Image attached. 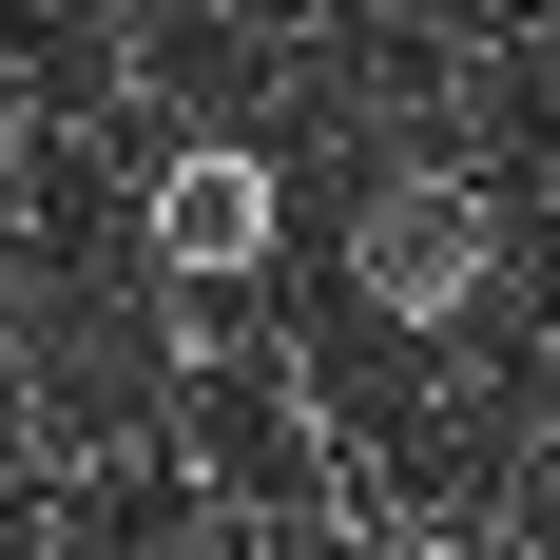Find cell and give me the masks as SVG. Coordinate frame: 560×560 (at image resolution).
Returning a JSON list of instances; mask_svg holds the SVG:
<instances>
[{"label": "cell", "mask_w": 560, "mask_h": 560, "mask_svg": "<svg viewBox=\"0 0 560 560\" xmlns=\"http://www.w3.org/2000/svg\"><path fill=\"white\" fill-rule=\"evenodd\" d=\"M348 290L387 310V329H464L483 290H503V194L483 174H368V213H348Z\"/></svg>", "instance_id": "1"}, {"label": "cell", "mask_w": 560, "mask_h": 560, "mask_svg": "<svg viewBox=\"0 0 560 560\" xmlns=\"http://www.w3.org/2000/svg\"><path fill=\"white\" fill-rule=\"evenodd\" d=\"M271 232H290V174L252 155V136H174L155 194H136V252H155L174 290H252V271H271Z\"/></svg>", "instance_id": "2"}]
</instances>
